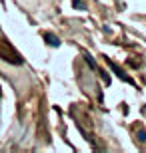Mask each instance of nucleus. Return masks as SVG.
Here are the masks:
<instances>
[{
  "label": "nucleus",
  "instance_id": "nucleus-1",
  "mask_svg": "<svg viewBox=\"0 0 146 153\" xmlns=\"http://www.w3.org/2000/svg\"><path fill=\"white\" fill-rule=\"evenodd\" d=\"M46 40H48L52 46H58V44H60V42H58V38H54V36H46Z\"/></svg>",
  "mask_w": 146,
  "mask_h": 153
}]
</instances>
